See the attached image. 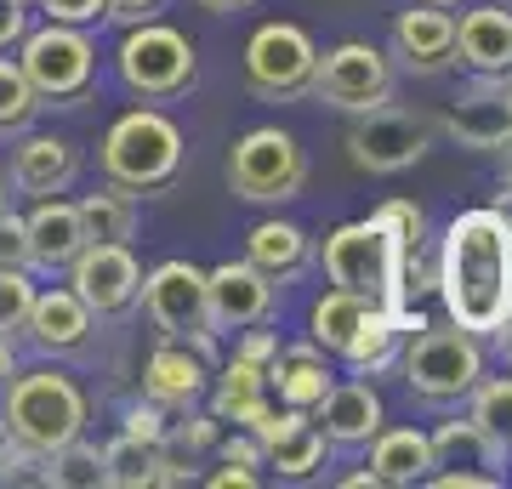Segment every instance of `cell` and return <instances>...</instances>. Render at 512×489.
I'll return each mask as SVG.
<instances>
[{
  "label": "cell",
  "instance_id": "obj_8",
  "mask_svg": "<svg viewBox=\"0 0 512 489\" xmlns=\"http://www.w3.org/2000/svg\"><path fill=\"white\" fill-rule=\"evenodd\" d=\"M137 302H143V313L154 319L160 336L188 342L205 364L217 359V330H211V308H205V268L171 256V262H160V268L143 273Z\"/></svg>",
  "mask_w": 512,
  "mask_h": 489
},
{
  "label": "cell",
  "instance_id": "obj_52",
  "mask_svg": "<svg viewBox=\"0 0 512 489\" xmlns=\"http://www.w3.org/2000/svg\"><path fill=\"white\" fill-rule=\"evenodd\" d=\"M501 154H507V194H512V137L501 143Z\"/></svg>",
  "mask_w": 512,
  "mask_h": 489
},
{
  "label": "cell",
  "instance_id": "obj_10",
  "mask_svg": "<svg viewBox=\"0 0 512 489\" xmlns=\"http://www.w3.org/2000/svg\"><path fill=\"white\" fill-rule=\"evenodd\" d=\"M308 91L325 109H342V114L382 109V103H393V63L370 40H342L313 63Z\"/></svg>",
  "mask_w": 512,
  "mask_h": 489
},
{
  "label": "cell",
  "instance_id": "obj_21",
  "mask_svg": "<svg viewBox=\"0 0 512 489\" xmlns=\"http://www.w3.org/2000/svg\"><path fill=\"white\" fill-rule=\"evenodd\" d=\"M23 336H29L40 353H74V347H86V336H92V308H86L69 285L35 290L29 319H23Z\"/></svg>",
  "mask_w": 512,
  "mask_h": 489
},
{
  "label": "cell",
  "instance_id": "obj_54",
  "mask_svg": "<svg viewBox=\"0 0 512 489\" xmlns=\"http://www.w3.org/2000/svg\"><path fill=\"white\" fill-rule=\"evenodd\" d=\"M6 438H12V433H6V416H0V450H6Z\"/></svg>",
  "mask_w": 512,
  "mask_h": 489
},
{
  "label": "cell",
  "instance_id": "obj_43",
  "mask_svg": "<svg viewBox=\"0 0 512 489\" xmlns=\"http://www.w3.org/2000/svg\"><path fill=\"white\" fill-rule=\"evenodd\" d=\"M165 12V0H103V18L120 23V29H131V23H148V18H160Z\"/></svg>",
  "mask_w": 512,
  "mask_h": 489
},
{
  "label": "cell",
  "instance_id": "obj_48",
  "mask_svg": "<svg viewBox=\"0 0 512 489\" xmlns=\"http://www.w3.org/2000/svg\"><path fill=\"white\" fill-rule=\"evenodd\" d=\"M18 376V353H12V336H0V387Z\"/></svg>",
  "mask_w": 512,
  "mask_h": 489
},
{
  "label": "cell",
  "instance_id": "obj_11",
  "mask_svg": "<svg viewBox=\"0 0 512 489\" xmlns=\"http://www.w3.org/2000/svg\"><path fill=\"white\" fill-rule=\"evenodd\" d=\"M313 63H319V46L302 23H262L251 40H245V86L268 103H291L302 97L313 80Z\"/></svg>",
  "mask_w": 512,
  "mask_h": 489
},
{
  "label": "cell",
  "instance_id": "obj_18",
  "mask_svg": "<svg viewBox=\"0 0 512 489\" xmlns=\"http://www.w3.org/2000/svg\"><path fill=\"white\" fill-rule=\"evenodd\" d=\"M393 52L410 74H439L456 63V18L444 6H410L393 23Z\"/></svg>",
  "mask_w": 512,
  "mask_h": 489
},
{
  "label": "cell",
  "instance_id": "obj_12",
  "mask_svg": "<svg viewBox=\"0 0 512 489\" xmlns=\"http://www.w3.org/2000/svg\"><path fill=\"white\" fill-rule=\"evenodd\" d=\"M421 154H427V126H421L416 114L393 109V103L353 114L348 160L359 165V171H370V177H399V171H410Z\"/></svg>",
  "mask_w": 512,
  "mask_h": 489
},
{
  "label": "cell",
  "instance_id": "obj_15",
  "mask_svg": "<svg viewBox=\"0 0 512 489\" xmlns=\"http://www.w3.org/2000/svg\"><path fill=\"white\" fill-rule=\"evenodd\" d=\"M444 131L456 137L461 148H501L512 137V97L501 74H478L473 86L461 91L450 114H444Z\"/></svg>",
  "mask_w": 512,
  "mask_h": 489
},
{
  "label": "cell",
  "instance_id": "obj_49",
  "mask_svg": "<svg viewBox=\"0 0 512 489\" xmlns=\"http://www.w3.org/2000/svg\"><path fill=\"white\" fill-rule=\"evenodd\" d=\"M342 484H348V489H382V478H376V472H348V478H342Z\"/></svg>",
  "mask_w": 512,
  "mask_h": 489
},
{
  "label": "cell",
  "instance_id": "obj_27",
  "mask_svg": "<svg viewBox=\"0 0 512 489\" xmlns=\"http://www.w3.org/2000/svg\"><path fill=\"white\" fill-rule=\"evenodd\" d=\"M370 472L382 484H421L433 472V444L416 427H382L370 438Z\"/></svg>",
  "mask_w": 512,
  "mask_h": 489
},
{
  "label": "cell",
  "instance_id": "obj_50",
  "mask_svg": "<svg viewBox=\"0 0 512 489\" xmlns=\"http://www.w3.org/2000/svg\"><path fill=\"white\" fill-rule=\"evenodd\" d=\"M205 12H245V6H256V0H200Z\"/></svg>",
  "mask_w": 512,
  "mask_h": 489
},
{
  "label": "cell",
  "instance_id": "obj_37",
  "mask_svg": "<svg viewBox=\"0 0 512 489\" xmlns=\"http://www.w3.org/2000/svg\"><path fill=\"white\" fill-rule=\"evenodd\" d=\"M370 217L382 222L387 234L399 239L404 251H421V239H427V217H421V205L416 200H382Z\"/></svg>",
  "mask_w": 512,
  "mask_h": 489
},
{
  "label": "cell",
  "instance_id": "obj_3",
  "mask_svg": "<svg viewBox=\"0 0 512 489\" xmlns=\"http://www.w3.org/2000/svg\"><path fill=\"white\" fill-rule=\"evenodd\" d=\"M0 393H6V404H0L6 433L18 438L23 450H35L40 461L86 433V399L63 370H18Z\"/></svg>",
  "mask_w": 512,
  "mask_h": 489
},
{
  "label": "cell",
  "instance_id": "obj_9",
  "mask_svg": "<svg viewBox=\"0 0 512 489\" xmlns=\"http://www.w3.org/2000/svg\"><path fill=\"white\" fill-rule=\"evenodd\" d=\"M228 188L251 205H285L308 188V154L296 148L291 131L256 126L228 154Z\"/></svg>",
  "mask_w": 512,
  "mask_h": 489
},
{
  "label": "cell",
  "instance_id": "obj_55",
  "mask_svg": "<svg viewBox=\"0 0 512 489\" xmlns=\"http://www.w3.org/2000/svg\"><path fill=\"white\" fill-rule=\"evenodd\" d=\"M0 217H6V182H0Z\"/></svg>",
  "mask_w": 512,
  "mask_h": 489
},
{
  "label": "cell",
  "instance_id": "obj_17",
  "mask_svg": "<svg viewBox=\"0 0 512 489\" xmlns=\"http://www.w3.org/2000/svg\"><path fill=\"white\" fill-rule=\"evenodd\" d=\"M12 182L35 200L69 194L80 182V148L69 137H52V131H23V143L12 148Z\"/></svg>",
  "mask_w": 512,
  "mask_h": 489
},
{
  "label": "cell",
  "instance_id": "obj_46",
  "mask_svg": "<svg viewBox=\"0 0 512 489\" xmlns=\"http://www.w3.org/2000/svg\"><path fill=\"white\" fill-rule=\"evenodd\" d=\"M234 353H239V359H251V364H262V370H268V359L279 353V336H274V330H256V325H245V342H239Z\"/></svg>",
  "mask_w": 512,
  "mask_h": 489
},
{
  "label": "cell",
  "instance_id": "obj_47",
  "mask_svg": "<svg viewBox=\"0 0 512 489\" xmlns=\"http://www.w3.org/2000/svg\"><path fill=\"white\" fill-rule=\"evenodd\" d=\"M211 484H217V489H228V484H239V489H251V484H256V472H245V467H228V461H222V467L211 472Z\"/></svg>",
  "mask_w": 512,
  "mask_h": 489
},
{
  "label": "cell",
  "instance_id": "obj_22",
  "mask_svg": "<svg viewBox=\"0 0 512 489\" xmlns=\"http://www.w3.org/2000/svg\"><path fill=\"white\" fill-rule=\"evenodd\" d=\"M23 234H29V268H69L74 256L86 251L92 239H86V228H80V211H74L69 200H40L29 217H23Z\"/></svg>",
  "mask_w": 512,
  "mask_h": 489
},
{
  "label": "cell",
  "instance_id": "obj_41",
  "mask_svg": "<svg viewBox=\"0 0 512 489\" xmlns=\"http://www.w3.org/2000/svg\"><path fill=\"white\" fill-rule=\"evenodd\" d=\"M120 433H131V438H148V444H160L165 438V404H126V427Z\"/></svg>",
  "mask_w": 512,
  "mask_h": 489
},
{
  "label": "cell",
  "instance_id": "obj_5",
  "mask_svg": "<svg viewBox=\"0 0 512 489\" xmlns=\"http://www.w3.org/2000/svg\"><path fill=\"white\" fill-rule=\"evenodd\" d=\"M18 69L23 80L35 86L40 103H52V109H69L80 103L97 80V46L92 35L80 29V23H40V29H23L18 40Z\"/></svg>",
  "mask_w": 512,
  "mask_h": 489
},
{
  "label": "cell",
  "instance_id": "obj_51",
  "mask_svg": "<svg viewBox=\"0 0 512 489\" xmlns=\"http://www.w3.org/2000/svg\"><path fill=\"white\" fill-rule=\"evenodd\" d=\"M495 342H501V359H507V364H512V313H507V325L495 330Z\"/></svg>",
  "mask_w": 512,
  "mask_h": 489
},
{
  "label": "cell",
  "instance_id": "obj_4",
  "mask_svg": "<svg viewBox=\"0 0 512 489\" xmlns=\"http://www.w3.org/2000/svg\"><path fill=\"white\" fill-rule=\"evenodd\" d=\"M177 171H183V131L160 109H131L103 131V177L131 194H154Z\"/></svg>",
  "mask_w": 512,
  "mask_h": 489
},
{
  "label": "cell",
  "instance_id": "obj_16",
  "mask_svg": "<svg viewBox=\"0 0 512 489\" xmlns=\"http://www.w3.org/2000/svg\"><path fill=\"white\" fill-rule=\"evenodd\" d=\"M308 416L325 433V444H348L353 450V444H370V438L382 433L387 410H382V393L370 381H330L325 399L313 404Z\"/></svg>",
  "mask_w": 512,
  "mask_h": 489
},
{
  "label": "cell",
  "instance_id": "obj_58",
  "mask_svg": "<svg viewBox=\"0 0 512 489\" xmlns=\"http://www.w3.org/2000/svg\"><path fill=\"white\" fill-rule=\"evenodd\" d=\"M507 6H512V0H507Z\"/></svg>",
  "mask_w": 512,
  "mask_h": 489
},
{
  "label": "cell",
  "instance_id": "obj_28",
  "mask_svg": "<svg viewBox=\"0 0 512 489\" xmlns=\"http://www.w3.org/2000/svg\"><path fill=\"white\" fill-rule=\"evenodd\" d=\"M262 467H274L279 478H313L325 467V433L313 427V416H296L291 427H279L262 444Z\"/></svg>",
  "mask_w": 512,
  "mask_h": 489
},
{
  "label": "cell",
  "instance_id": "obj_14",
  "mask_svg": "<svg viewBox=\"0 0 512 489\" xmlns=\"http://www.w3.org/2000/svg\"><path fill=\"white\" fill-rule=\"evenodd\" d=\"M205 308H211V330L262 325L274 313V279L256 273L251 262H222L205 273Z\"/></svg>",
  "mask_w": 512,
  "mask_h": 489
},
{
  "label": "cell",
  "instance_id": "obj_1",
  "mask_svg": "<svg viewBox=\"0 0 512 489\" xmlns=\"http://www.w3.org/2000/svg\"><path fill=\"white\" fill-rule=\"evenodd\" d=\"M433 285L444 296L450 325L495 336L512 313V217L507 205H484V211H461L444 228L439 245V273Z\"/></svg>",
  "mask_w": 512,
  "mask_h": 489
},
{
  "label": "cell",
  "instance_id": "obj_38",
  "mask_svg": "<svg viewBox=\"0 0 512 489\" xmlns=\"http://www.w3.org/2000/svg\"><path fill=\"white\" fill-rule=\"evenodd\" d=\"M29 302H35V285L23 268H0V336H18L23 319H29Z\"/></svg>",
  "mask_w": 512,
  "mask_h": 489
},
{
  "label": "cell",
  "instance_id": "obj_45",
  "mask_svg": "<svg viewBox=\"0 0 512 489\" xmlns=\"http://www.w3.org/2000/svg\"><path fill=\"white\" fill-rule=\"evenodd\" d=\"M222 461H228V467L256 472V467H262V438H251L245 427H239L234 438H222Z\"/></svg>",
  "mask_w": 512,
  "mask_h": 489
},
{
  "label": "cell",
  "instance_id": "obj_29",
  "mask_svg": "<svg viewBox=\"0 0 512 489\" xmlns=\"http://www.w3.org/2000/svg\"><path fill=\"white\" fill-rule=\"evenodd\" d=\"M74 211H80L86 239H97V245H126L137 234V200H131V188H120V182H109L103 194H80Z\"/></svg>",
  "mask_w": 512,
  "mask_h": 489
},
{
  "label": "cell",
  "instance_id": "obj_44",
  "mask_svg": "<svg viewBox=\"0 0 512 489\" xmlns=\"http://www.w3.org/2000/svg\"><path fill=\"white\" fill-rule=\"evenodd\" d=\"M29 0H0V52H12L23 40V29H29Z\"/></svg>",
  "mask_w": 512,
  "mask_h": 489
},
{
  "label": "cell",
  "instance_id": "obj_36",
  "mask_svg": "<svg viewBox=\"0 0 512 489\" xmlns=\"http://www.w3.org/2000/svg\"><path fill=\"white\" fill-rule=\"evenodd\" d=\"M217 444V416H188V421H165V438H160V455H205Z\"/></svg>",
  "mask_w": 512,
  "mask_h": 489
},
{
  "label": "cell",
  "instance_id": "obj_7",
  "mask_svg": "<svg viewBox=\"0 0 512 489\" xmlns=\"http://www.w3.org/2000/svg\"><path fill=\"white\" fill-rule=\"evenodd\" d=\"M114 69L126 80V91L160 103V97H183L200 74V57H194V40L171 23L148 18V23H131L126 40L114 46Z\"/></svg>",
  "mask_w": 512,
  "mask_h": 489
},
{
  "label": "cell",
  "instance_id": "obj_30",
  "mask_svg": "<svg viewBox=\"0 0 512 489\" xmlns=\"http://www.w3.org/2000/svg\"><path fill=\"white\" fill-rule=\"evenodd\" d=\"M256 399H268V370L234 353V359L217 370V387H211V416L234 421V427H239V416H245Z\"/></svg>",
  "mask_w": 512,
  "mask_h": 489
},
{
  "label": "cell",
  "instance_id": "obj_26",
  "mask_svg": "<svg viewBox=\"0 0 512 489\" xmlns=\"http://www.w3.org/2000/svg\"><path fill=\"white\" fill-rule=\"evenodd\" d=\"M427 444H433V467H473V472L507 467V444H501L490 427H478L473 416L444 421L439 433H427Z\"/></svg>",
  "mask_w": 512,
  "mask_h": 489
},
{
  "label": "cell",
  "instance_id": "obj_56",
  "mask_svg": "<svg viewBox=\"0 0 512 489\" xmlns=\"http://www.w3.org/2000/svg\"><path fill=\"white\" fill-rule=\"evenodd\" d=\"M507 97H512V74H507Z\"/></svg>",
  "mask_w": 512,
  "mask_h": 489
},
{
  "label": "cell",
  "instance_id": "obj_53",
  "mask_svg": "<svg viewBox=\"0 0 512 489\" xmlns=\"http://www.w3.org/2000/svg\"><path fill=\"white\" fill-rule=\"evenodd\" d=\"M421 6H444L450 12V6H467V0H421Z\"/></svg>",
  "mask_w": 512,
  "mask_h": 489
},
{
  "label": "cell",
  "instance_id": "obj_23",
  "mask_svg": "<svg viewBox=\"0 0 512 489\" xmlns=\"http://www.w3.org/2000/svg\"><path fill=\"white\" fill-rule=\"evenodd\" d=\"M330 364H325V347H279L274 359H268V387L279 393V404H291V410H313V404L325 399L330 387Z\"/></svg>",
  "mask_w": 512,
  "mask_h": 489
},
{
  "label": "cell",
  "instance_id": "obj_2",
  "mask_svg": "<svg viewBox=\"0 0 512 489\" xmlns=\"http://www.w3.org/2000/svg\"><path fill=\"white\" fill-rule=\"evenodd\" d=\"M404 268H410V251L387 234L376 217L365 222H342L325 234V273L336 290H353L376 308H404L410 290H404Z\"/></svg>",
  "mask_w": 512,
  "mask_h": 489
},
{
  "label": "cell",
  "instance_id": "obj_20",
  "mask_svg": "<svg viewBox=\"0 0 512 489\" xmlns=\"http://www.w3.org/2000/svg\"><path fill=\"white\" fill-rule=\"evenodd\" d=\"M143 387H148V399L165 404V410H194V404L205 399V387H211V364H205L188 342H171V336H165V342L148 353Z\"/></svg>",
  "mask_w": 512,
  "mask_h": 489
},
{
  "label": "cell",
  "instance_id": "obj_57",
  "mask_svg": "<svg viewBox=\"0 0 512 489\" xmlns=\"http://www.w3.org/2000/svg\"><path fill=\"white\" fill-rule=\"evenodd\" d=\"M507 450H512V444H507Z\"/></svg>",
  "mask_w": 512,
  "mask_h": 489
},
{
  "label": "cell",
  "instance_id": "obj_31",
  "mask_svg": "<svg viewBox=\"0 0 512 489\" xmlns=\"http://www.w3.org/2000/svg\"><path fill=\"white\" fill-rule=\"evenodd\" d=\"M103 484L109 489H154V461H160V444H148V438H109L103 444Z\"/></svg>",
  "mask_w": 512,
  "mask_h": 489
},
{
  "label": "cell",
  "instance_id": "obj_32",
  "mask_svg": "<svg viewBox=\"0 0 512 489\" xmlns=\"http://www.w3.org/2000/svg\"><path fill=\"white\" fill-rule=\"evenodd\" d=\"M399 342H404V336L393 330V313L376 308L365 319V330L353 336V347L342 353V364H348L353 376H376V370H387V364L399 359Z\"/></svg>",
  "mask_w": 512,
  "mask_h": 489
},
{
  "label": "cell",
  "instance_id": "obj_33",
  "mask_svg": "<svg viewBox=\"0 0 512 489\" xmlns=\"http://www.w3.org/2000/svg\"><path fill=\"white\" fill-rule=\"evenodd\" d=\"M35 478H40V484H57V489H97V484H103V455H97L92 444L69 438L63 450H52L46 461H40Z\"/></svg>",
  "mask_w": 512,
  "mask_h": 489
},
{
  "label": "cell",
  "instance_id": "obj_40",
  "mask_svg": "<svg viewBox=\"0 0 512 489\" xmlns=\"http://www.w3.org/2000/svg\"><path fill=\"white\" fill-rule=\"evenodd\" d=\"M0 268H23L29 273V234H23V217H0Z\"/></svg>",
  "mask_w": 512,
  "mask_h": 489
},
{
  "label": "cell",
  "instance_id": "obj_6",
  "mask_svg": "<svg viewBox=\"0 0 512 489\" xmlns=\"http://www.w3.org/2000/svg\"><path fill=\"white\" fill-rule=\"evenodd\" d=\"M404 353H399V370H404V387L416 399H433V404H450V399H467L484 376V347H478L473 330L461 325H421L416 336H404Z\"/></svg>",
  "mask_w": 512,
  "mask_h": 489
},
{
  "label": "cell",
  "instance_id": "obj_35",
  "mask_svg": "<svg viewBox=\"0 0 512 489\" xmlns=\"http://www.w3.org/2000/svg\"><path fill=\"white\" fill-rule=\"evenodd\" d=\"M467 399H473L467 416H473L478 427H490L501 444H512V381L507 376H490V381L478 376V387L467 393Z\"/></svg>",
  "mask_w": 512,
  "mask_h": 489
},
{
  "label": "cell",
  "instance_id": "obj_13",
  "mask_svg": "<svg viewBox=\"0 0 512 489\" xmlns=\"http://www.w3.org/2000/svg\"><path fill=\"white\" fill-rule=\"evenodd\" d=\"M137 285H143V268L126 245H86V251L69 262V290L92 308V319H114V313L137 308Z\"/></svg>",
  "mask_w": 512,
  "mask_h": 489
},
{
  "label": "cell",
  "instance_id": "obj_34",
  "mask_svg": "<svg viewBox=\"0 0 512 489\" xmlns=\"http://www.w3.org/2000/svg\"><path fill=\"white\" fill-rule=\"evenodd\" d=\"M46 109L35 97V86L23 80L18 57H0V137H23V131L35 126V114Z\"/></svg>",
  "mask_w": 512,
  "mask_h": 489
},
{
  "label": "cell",
  "instance_id": "obj_39",
  "mask_svg": "<svg viewBox=\"0 0 512 489\" xmlns=\"http://www.w3.org/2000/svg\"><path fill=\"white\" fill-rule=\"evenodd\" d=\"M29 6H35V12H46L52 23H80V29L103 18V0H29Z\"/></svg>",
  "mask_w": 512,
  "mask_h": 489
},
{
  "label": "cell",
  "instance_id": "obj_25",
  "mask_svg": "<svg viewBox=\"0 0 512 489\" xmlns=\"http://www.w3.org/2000/svg\"><path fill=\"white\" fill-rule=\"evenodd\" d=\"M370 313H376V302H365V296H353V290H325L308 313V342L325 347V359H342L353 347V336L365 330Z\"/></svg>",
  "mask_w": 512,
  "mask_h": 489
},
{
  "label": "cell",
  "instance_id": "obj_24",
  "mask_svg": "<svg viewBox=\"0 0 512 489\" xmlns=\"http://www.w3.org/2000/svg\"><path fill=\"white\" fill-rule=\"evenodd\" d=\"M308 234L296 228V222H279V217H268V222H256L251 234H245V262H251L256 273H268L274 285H291L296 273L308 268Z\"/></svg>",
  "mask_w": 512,
  "mask_h": 489
},
{
  "label": "cell",
  "instance_id": "obj_42",
  "mask_svg": "<svg viewBox=\"0 0 512 489\" xmlns=\"http://www.w3.org/2000/svg\"><path fill=\"white\" fill-rule=\"evenodd\" d=\"M421 484H433V489H495L501 484V472H473V467H439V472H427Z\"/></svg>",
  "mask_w": 512,
  "mask_h": 489
},
{
  "label": "cell",
  "instance_id": "obj_19",
  "mask_svg": "<svg viewBox=\"0 0 512 489\" xmlns=\"http://www.w3.org/2000/svg\"><path fill=\"white\" fill-rule=\"evenodd\" d=\"M456 63H467L473 74H512V12L507 0L490 6H467L456 18Z\"/></svg>",
  "mask_w": 512,
  "mask_h": 489
}]
</instances>
